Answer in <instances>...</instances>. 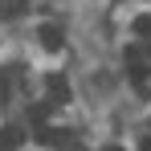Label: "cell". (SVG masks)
<instances>
[{
	"label": "cell",
	"mask_w": 151,
	"mask_h": 151,
	"mask_svg": "<svg viewBox=\"0 0 151 151\" xmlns=\"http://www.w3.org/2000/svg\"><path fill=\"white\" fill-rule=\"evenodd\" d=\"M139 151H151V135H143V143H139Z\"/></svg>",
	"instance_id": "9"
},
{
	"label": "cell",
	"mask_w": 151,
	"mask_h": 151,
	"mask_svg": "<svg viewBox=\"0 0 151 151\" xmlns=\"http://www.w3.org/2000/svg\"><path fill=\"white\" fill-rule=\"evenodd\" d=\"M102 151H123V147H102Z\"/></svg>",
	"instance_id": "10"
},
{
	"label": "cell",
	"mask_w": 151,
	"mask_h": 151,
	"mask_svg": "<svg viewBox=\"0 0 151 151\" xmlns=\"http://www.w3.org/2000/svg\"><path fill=\"white\" fill-rule=\"evenodd\" d=\"M131 82H135L139 90L147 86V65H143V61H139V65H131Z\"/></svg>",
	"instance_id": "7"
},
{
	"label": "cell",
	"mask_w": 151,
	"mask_h": 151,
	"mask_svg": "<svg viewBox=\"0 0 151 151\" xmlns=\"http://www.w3.org/2000/svg\"><path fill=\"white\" fill-rule=\"evenodd\" d=\"M0 151H4V147H0Z\"/></svg>",
	"instance_id": "11"
},
{
	"label": "cell",
	"mask_w": 151,
	"mask_h": 151,
	"mask_svg": "<svg viewBox=\"0 0 151 151\" xmlns=\"http://www.w3.org/2000/svg\"><path fill=\"white\" fill-rule=\"evenodd\" d=\"M135 33H139V37H151V12H143V17H135Z\"/></svg>",
	"instance_id": "6"
},
{
	"label": "cell",
	"mask_w": 151,
	"mask_h": 151,
	"mask_svg": "<svg viewBox=\"0 0 151 151\" xmlns=\"http://www.w3.org/2000/svg\"><path fill=\"white\" fill-rule=\"evenodd\" d=\"M49 106H53L49 98H45V102H37V106H29V119H33L37 127H45V119H49Z\"/></svg>",
	"instance_id": "5"
},
{
	"label": "cell",
	"mask_w": 151,
	"mask_h": 151,
	"mask_svg": "<svg viewBox=\"0 0 151 151\" xmlns=\"http://www.w3.org/2000/svg\"><path fill=\"white\" fill-rule=\"evenodd\" d=\"M37 143L41 147H74V131H65V127H37Z\"/></svg>",
	"instance_id": "1"
},
{
	"label": "cell",
	"mask_w": 151,
	"mask_h": 151,
	"mask_svg": "<svg viewBox=\"0 0 151 151\" xmlns=\"http://www.w3.org/2000/svg\"><path fill=\"white\" fill-rule=\"evenodd\" d=\"M37 37H41V45H45L49 53H57L61 45H65V37H61V29H57V25H41V29H37Z\"/></svg>",
	"instance_id": "3"
},
{
	"label": "cell",
	"mask_w": 151,
	"mask_h": 151,
	"mask_svg": "<svg viewBox=\"0 0 151 151\" xmlns=\"http://www.w3.org/2000/svg\"><path fill=\"white\" fill-rule=\"evenodd\" d=\"M21 143H25V131H21V127H4V131H0V147L4 151L21 147Z\"/></svg>",
	"instance_id": "4"
},
{
	"label": "cell",
	"mask_w": 151,
	"mask_h": 151,
	"mask_svg": "<svg viewBox=\"0 0 151 151\" xmlns=\"http://www.w3.org/2000/svg\"><path fill=\"white\" fill-rule=\"evenodd\" d=\"M45 90H49V102H53V106L70 102V82H65L61 74H49V78H45Z\"/></svg>",
	"instance_id": "2"
},
{
	"label": "cell",
	"mask_w": 151,
	"mask_h": 151,
	"mask_svg": "<svg viewBox=\"0 0 151 151\" xmlns=\"http://www.w3.org/2000/svg\"><path fill=\"white\" fill-rule=\"evenodd\" d=\"M8 98V78H4V70H0V102Z\"/></svg>",
	"instance_id": "8"
}]
</instances>
